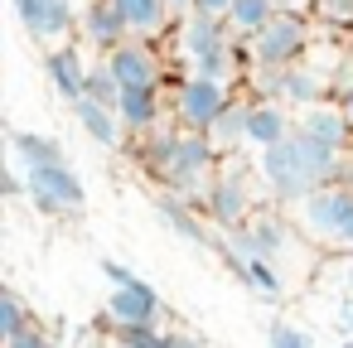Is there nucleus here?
<instances>
[{
	"instance_id": "5701e85b",
	"label": "nucleus",
	"mask_w": 353,
	"mask_h": 348,
	"mask_svg": "<svg viewBox=\"0 0 353 348\" xmlns=\"http://www.w3.org/2000/svg\"><path fill=\"white\" fill-rule=\"evenodd\" d=\"M112 338H117V348H189L184 338L165 334L160 324H112Z\"/></svg>"
},
{
	"instance_id": "f3484780",
	"label": "nucleus",
	"mask_w": 353,
	"mask_h": 348,
	"mask_svg": "<svg viewBox=\"0 0 353 348\" xmlns=\"http://www.w3.org/2000/svg\"><path fill=\"white\" fill-rule=\"evenodd\" d=\"M73 112H78V126H83L97 145L117 150V145L126 141V121H121V112H117V107H107V102H97V97H78V102H73Z\"/></svg>"
},
{
	"instance_id": "cd10ccee",
	"label": "nucleus",
	"mask_w": 353,
	"mask_h": 348,
	"mask_svg": "<svg viewBox=\"0 0 353 348\" xmlns=\"http://www.w3.org/2000/svg\"><path fill=\"white\" fill-rule=\"evenodd\" d=\"M314 15L334 30H353V0H310Z\"/></svg>"
},
{
	"instance_id": "bb28decb",
	"label": "nucleus",
	"mask_w": 353,
	"mask_h": 348,
	"mask_svg": "<svg viewBox=\"0 0 353 348\" xmlns=\"http://www.w3.org/2000/svg\"><path fill=\"white\" fill-rule=\"evenodd\" d=\"M30 329V314H25V305H20V295H0V338H20Z\"/></svg>"
},
{
	"instance_id": "c756f323",
	"label": "nucleus",
	"mask_w": 353,
	"mask_h": 348,
	"mask_svg": "<svg viewBox=\"0 0 353 348\" xmlns=\"http://www.w3.org/2000/svg\"><path fill=\"white\" fill-rule=\"evenodd\" d=\"M6 348H59L54 338H44L39 329H25L20 338H6Z\"/></svg>"
},
{
	"instance_id": "1a4fd4ad",
	"label": "nucleus",
	"mask_w": 353,
	"mask_h": 348,
	"mask_svg": "<svg viewBox=\"0 0 353 348\" xmlns=\"http://www.w3.org/2000/svg\"><path fill=\"white\" fill-rule=\"evenodd\" d=\"M261 83V92L266 97H276V102H285V107H310V102H324V73H314V68H300V63H285V68H261L256 73Z\"/></svg>"
},
{
	"instance_id": "2f4dec72",
	"label": "nucleus",
	"mask_w": 353,
	"mask_h": 348,
	"mask_svg": "<svg viewBox=\"0 0 353 348\" xmlns=\"http://www.w3.org/2000/svg\"><path fill=\"white\" fill-rule=\"evenodd\" d=\"M194 10H208V15H228L232 0H194Z\"/></svg>"
},
{
	"instance_id": "aec40b11",
	"label": "nucleus",
	"mask_w": 353,
	"mask_h": 348,
	"mask_svg": "<svg viewBox=\"0 0 353 348\" xmlns=\"http://www.w3.org/2000/svg\"><path fill=\"white\" fill-rule=\"evenodd\" d=\"M117 10L126 15V25H131V34H141V39H155V34H165L170 30V0H117Z\"/></svg>"
},
{
	"instance_id": "6e6552de",
	"label": "nucleus",
	"mask_w": 353,
	"mask_h": 348,
	"mask_svg": "<svg viewBox=\"0 0 353 348\" xmlns=\"http://www.w3.org/2000/svg\"><path fill=\"white\" fill-rule=\"evenodd\" d=\"M228 232H232L228 252H242V256H271V261H281L285 247H290V223L276 218V213H252L247 223H237Z\"/></svg>"
},
{
	"instance_id": "dca6fc26",
	"label": "nucleus",
	"mask_w": 353,
	"mask_h": 348,
	"mask_svg": "<svg viewBox=\"0 0 353 348\" xmlns=\"http://www.w3.org/2000/svg\"><path fill=\"white\" fill-rule=\"evenodd\" d=\"M83 39L97 44L102 54L117 49L121 39H131V25H126V15L117 10V0H92V6L83 10Z\"/></svg>"
},
{
	"instance_id": "6ab92c4d",
	"label": "nucleus",
	"mask_w": 353,
	"mask_h": 348,
	"mask_svg": "<svg viewBox=\"0 0 353 348\" xmlns=\"http://www.w3.org/2000/svg\"><path fill=\"white\" fill-rule=\"evenodd\" d=\"M88 63H83V54H78V44H59L54 54H49V78H54V88H59V97H68V102H78L83 92H88Z\"/></svg>"
},
{
	"instance_id": "f8f14e48",
	"label": "nucleus",
	"mask_w": 353,
	"mask_h": 348,
	"mask_svg": "<svg viewBox=\"0 0 353 348\" xmlns=\"http://www.w3.org/2000/svg\"><path fill=\"white\" fill-rule=\"evenodd\" d=\"M107 319H112V324H160V295H155L141 276L126 280V285H112Z\"/></svg>"
},
{
	"instance_id": "9d476101",
	"label": "nucleus",
	"mask_w": 353,
	"mask_h": 348,
	"mask_svg": "<svg viewBox=\"0 0 353 348\" xmlns=\"http://www.w3.org/2000/svg\"><path fill=\"white\" fill-rule=\"evenodd\" d=\"M203 208L218 227H237L252 218V189L237 174H213V184L203 189Z\"/></svg>"
},
{
	"instance_id": "39448f33",
	"label": "nucleus",
	"mask_w": 353,
	"mask_h": 348,
	"mask_svg": "<svg viewBox=\"0 0 353 348\" xmlns=\"http://www.w3.org/2000/svg\"><path fill=\"white\" fill-rule=\"evenodd\" d=\"M228 102H232V97H228V83L203 78V73H189V78L174 83V107H170V112H174L179 126H189V131H208Z\"/></svg>"
},
{
	"instance_id": "7ed1b4c3",
	"label": "nucleus",
	"mask_w": 353,
	"mask_h": 348,
	"mask_svg": "<svg viewBox=\"0 0 353 348\" xmlns=\"http://www.w3.org/2000/svg\"><path fill=\"white\" fill-rule=\"evenodd\" d=\"M218 145H213V136L208 131H189V126H179V141H174V150H170V165L155 174L160 184H170L174 194H184V198H203V189L213 184V174H218Z\"/></svg>"
},
{
	"instance_id": "7c9ffc66",
	"label": "nucleus",
	"mask_w": 353,
	"mask_h": 348,
	"mask_svg": "<svg viewBox=\"0 0 353 348\" xmlns=\"http://www.w3.org/2000/svg\"><path fill=\"white\" fill-rule=\"evenodd\" d=\"M102 271H107V280H112V285H126V280H136V271H131V266H121V261H102Z\"/></svg>"
},
{
	"instance_id": "a878e982",
	"label": "nucleus",
	"mask_w": 353,
	"mask_h": 348,
	"mask_svg": "<svg viewBox=\"0 0 353 348\" xmlns=\"http://www.w3.org/2000/svg\"><path fill=\"white\" fill-rule=\"evenodd\" d=\"M83 97H97V102H107V107H117V97H121V78L112 73V63L102 59L92 73H88V92Z\"/></svg>"
},
{
	"instance_id": "a211bd4d",
	"label": "nucleus",
	"mask_w": 353,
	"mask_h": 348,
	"mask_svg": "<svg viewBox=\"0 0 353 348\" xmlns=\"http://www.w3.org/2000/svg\"><path fill=\"white\" fill-rule=\"evenodd\" d=\"M117 112L126 121V131H155L165 121V107H160V88H121L117 97Z\"/></svg>"
},
{
	"instance_id": "4468645a",
	"label": "nucleus",
	"mask_w": 353,
	"mask_h": 348,
	"mask_svg": "<svg viewBox=\"0 0 353 348\" xmlns=\"http://www.w3.org/2000/svg\"><path fill=\"white\" fill-rule=\"evenodd\" d=\"M15 15L34 39H63L73 30V0H15Z\"/></svg>"
},
{
	"instance_id": "412c9836",
	"label": "nucleus",
	"mask_w": 353,
	"mask_h": 348,
	"mask_svg": "<svg viewBox=\"0 0 353 348\" xmlns=\"http://www.w3.org/2000/svg\"><path fill=\"white\" fill-rule=\"evenodd\" d=\"M228 261H232V271H237L247 285H256L261 295H271V300L285 295V280H281V271H276L271 256H242V252H228Z\"/></svg>"
},
{
	"instance_id": "72a5a7b5",
	"label": "nucleus",
	"mask_w": 353,
	"mask_h": 348,
	"mask_svg": "<svg viewBox=\"0 0 353 348\" xmlns=\"http://www.w3.org/2000/svg\"><path fill=\"white\" fill-rule=\"evenodd\" d=\"M170 6H174V10L184 15V10H194V0H170Z\"/></svg>"
},
{
	"instance_id": "2eb2a0df",
	"label": "nucleus",
	"mask_w": 353,
	"mask_h": 348,
	"mask_svg": "<svg viewBox=\"0 0 353 348\" xmlns=\"http://www.w3.org/2000/svg\"><path fill=\"white\" fill-rule=\"evenodd\" d=\"M290 131H295V121H290V107H285V102H276V97L252 102V116H247V145L266 150V145L285 141Z\"/></svg>"
},
{
	"instance_id": "f257e3e1",
	"label": "nucleus",
	"mask_w": 353,
	"mask_h": 348,
	"mask_svg": "<svg viewBox=\"0 0 353 348\" xmlns=\"http://www.w3.org/2000/svg\"><path fill=\"white\" fill-rule=\"evenodd\" d=\"M256 174L266 179V189H271L276 203H290L295 208L305 194L348 179V160H343V150L319 145L305 131H290L285 141H276V145H266L256 155Z\"/></svg>"
},
{
	"instance_id": "393cba45",
	"label": "nucleus",
	"mask_w": 353,
	"mask_h": 348,
	"mask_svg": "<svg viewBox=\"0 0 353 348\" xmlns=\"http://www.w3.org/2000/svg\"><path fill=\"white\" fill-rule=\"evenodd\" d=\"M15 155H20V165H54V160H63V145L49 136H34V131H15Z\"/></svg>"
},
{
	"instance_id": "b1692460",
	"label": "nucleus",
	"mask_w": 353,
	"mask_h": 348,
	"mask_svg": "<svg viewBox=\"0 0 353 348\" xmlns=\"http://www.w3.org/2000/svg\"><path fill=\"white\" fill-rule=\"evenodd\" d=\"M281 10V0H232V10H228V25L237 34H256L271 15Z\"/></svg>"
},
{
	"instance_id": "4be33fe9",
	"label": "nucleus",
	"mask_w": 353,
	"mask_h": 348,
	"mask_svg": "<svg viewBox=\"0 0 353 348\" xmlns=\"http://www.w3.org/2000/svg\"><path fill=\"white\" fill-rule=\"evenodd\" d=\"M247 116H252V102H228V107L218 112V121L208 126L213 145H218V150H237V145H247Z\"/></svg>"
},
{
	"instance_id": "423d86ee",
	"label": "nucleus",
	"mask_w": 353,
	"mask_h": 348,
	"mask_svg": "<svg viewBox=\"0 0 353 348\" xmlns=\"http://www.w3.org/2000/svg\"><path fill=\"white\" fill-rule=\"evenodd\" d=\"M25 184L39 213H78L83 208V179L68 170V160L54 165H25Z\"/></svg>"
},
{
	"instance_id": "0eeeda50",
	"label": "nucleus",
	"mask_w": 353,
	"mask_h": 348,
	"mask_svg": "<svg viewBox=\"0 0 353 348\" xmlns=\"http://www.w3.org/2000/svg\"><path fill=\"white\" fill-rule=\"evenodd\" d=\"M112 63V73L121 78V88H165V59L155 54V44H145L141 34L136 39H121L117 49L102 54Z\"/></svg>"
},
{
	"instance_id": "20e7f679",
	"label": "nucleus",
	"mask_w": 353,
	"mask_h": 348,
	"mask_svg": "<svg viewBox=\"0 0 353 348\" xmlns=\"http://www.w3.org/2000/svg\"><path fill=\"white\" fill-rule=\"evenodd\" d=\"M252 44V63L256 68H285V63H300L305 49H310V20L300 10H276L256 34H247Z\"/></svg>"
},
{
	"instance_id": "f03ea898",
	"label": "nucleus",
	"mask_w": 353,
	"mask_h": 348,
	"mask_svg": "<svg viewBox=\"0 0 353 348\" xmlns=\"http://www.w3.org/2000/svg\"><path fill=\"white\" fill-rule=\"evenodd\" d=\"M295 223L305 227V237L334 247V252H353V184H324L314 194H305L295 203Z\"/></svg>"
},
{
	"instance_id": "9b49d317",
	"label": "nucleus",
	"mask_w": 353,
	"mask_h": 348,
	"mask_svg": "<svg viewBox=\"0 0 353 348\" xmlns=\"http://www.w3.org/2000/svg\"><path fill=\"white\" fill-rule=\"evenodd\" d=\"M228 15H208V10H184V20H179V30H174V39H179V54L194 63V59H203L208 49H218V44H228Z\"/></svg>"
},
{
	"instance_id": "c85d7f7f",
	"label": "nucleus",
	"mask_w": 353,
	"mask_h": 348,
	"mask_svg": "<svg viewBox=\"0 0 353 348\" xmlns=\"http://www.w3.org/2000/svg\"><path fill=\"white\" fill-rule=\"evenodd\" d=\"M266 338H271V348H310V338H305L295 324H271Z\"/></svg>"
},
{
	"instance_id": "473e14b6",
	"label": "nucleus",
	"mask_w": 353,
	"mask_h": 348,
	"mask_svg": "<svg viewBox=\"0 0 353 348\" xmlns=\"http://www.w3.org/2000/svg\"><path fill=\"white\" fill-rule=\"evenodd\" d=\"M339 107L353 116V78H343V88H339Z\"/></svg>"
},
{
	"instance_id": "ddd939ff",
	"label": "nucleus",
	"mask_w": 353,
	"mask_h": 348,
	"mask_svg": "<svg viewBox=\"0 0 353 348\" xmlns=\"http://www.w3.org/2000/svg\"><path fill=\"white\" fill-rule=\"evenodd\" d=\"M348 126H353V116L339 102H310V107H300V121H295V131H305L310 141L334 145V150H348Z\"/></svg>"
}]
</instances>
